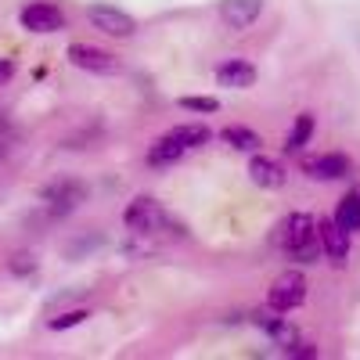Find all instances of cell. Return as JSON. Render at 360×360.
Here are the masks:
<instances>
[{
	"instance_id": "cell-1",
	"label": "cell",
	"mask_w": 360,
	"mask_h": 360,
	"mask_svg": "<svg viewBox=\"0 0 360 360\" xmlns=\"http://www.w3.org/2000/svg\"><path fill=\"white\" fill-rule=\"evenodd\" d=\"M278 245L292 263H317L321 259V238H317V220L307 213H292L278 227Z\"/></svg>"
},
{
	"instance_id": "cell-2",
	"label": "cell",
	"mask_w": 360,
	"mask_h": 360,
	"mask_svg": "<svg viewBox=\"0 0 360 360\" xmlns=\"http://www.w3.org/2000/svg\"><path fill=\"white\" fill-rule=\"evenodd\" d=\"M123 224L134 234H180L176 220L166 213L159 202H152V198H134L123 209Z\"/></svg>"
},
{
	"instance_id": "cell-3",
	"label": "cell",
	"mask_w": 360,
	"mask_h": 360,
	"mask_svg": "<svg viewBox=\"0 0 360 360\" xmlns=\"http://www.w3.org/2000/svg\"><path fill=\"white\" fill-rule=\"evenodd\" d=\"M40 202L47 205V217H69L76 205L86 202V184L76 176H54L40 188Z\"/></svg>"
},
{
	"instance_id": "cell-4",
	"label": "cell",
	"mask_w": 360,
	"mask_h": 360,
	"mask_svg": "<svg viewBox=\"0 0 360 360\" xmlns=\"http://www.w3.org/2000/svg\"><path fill=\"white\" fill-rule=\"evenodd\" d=\"M18 22H22L25 33L47 37V33H62L69 18L54 0H29V4H22V11H18Z\"/></svg>"
},
{
	"instance_id": "cell-5",
	"label": "cell",
	"mask_w": 360,
	"mask_h": 360,
	"mask_svg": "<svg viewBox=\"0 0 360 360\" xmlns=\"http://www.w3.org/2000/svg\"><path fill=\"white\" fill-rule=\"evenodd\" d=\"M86 22L98 29V33L112 37V40H130L137 33V18L127 15L123 8L115 4H90L86 8Z\"/></svg>"
},
{
	"instance_id": "cell-6",
	"label": "cell",
	"mask_w": 360,
	"mask_h": 360,
	"mask_svg": "<svg viewBox=\"0 0 360 360\" xmlns=\"http://www.w3.org/2000/svg\"><path fill=\"white\" fill-rule=\"evenodd\" d=\"M307 303V278L299 274V270H285V274H278V281L270 285L266 292V307L278 310V314H288L295 307Z\"/></svg>"
},
{
	"instance_id": "cell-7",
	"label": "cell",
	"mask_w": 360,
	"mask_h": 360,
	"mask_svg": "<svg viewBox=\"0 0 360 360\" xmlns=\"http://www.w3.org/2000/svg\"><path fill=\"white\" fill-rule=\"evenodd\" d=\"M69 62L83 72H94V76H119L123 72V62H119V54L112 51H101L94 44H69Z\"/></svg>"
},
{
	"instance_id": "cell-8",
	"label": "cell",
	"mask_w": 360,
	"mask_h": 360,
	"mask_svg": "<svg viewBox=\"0 0 360 360\" xmlns=\"http://www.w3.org/2000/svg\"><path fill=\"white\" fill-rule=\"evenodd\" d=\"M252 324H256L259 332H263L270 342H274V346H281V349H292L295 342H303L295 328H292L278 310H270V307H266V310H256V314H252Z\"/></svg>"
},
{
	"instance_id": "cell-9",
	"label": "cell",
	"mask_w": 360,
	"mask_h": 360,
	"mask_svg": "<svg viewBox=\"0 0 360 360\" xmlns=\"http://www.w3.org/2000/svg\"><path fill=\"white\" fill-rule=\"evenodd\" d=\"M317 238H321V252L328 256V263H332V266H346L349 231H342L332 217H328V220H317Z\"/></svg>"
},
{
	"instance_id": "cell-10",
	"label": "cell",
	"mask_w": 360,
	"mask_h": 360,
	"mask_svg": "<svg viewBox=\"0 0 360 360\" xmlns=\"http://www.w3.org/2000/svg\"><path fill=\"white\" fill-rule=\"evenodd\" d=\"M303 173L314 180H342V176H349V159L342 152L310 155V159H303Z\"/></svg>"
},
{
	"instance_id": "cell-11",
	"label": "cell",
	"mask_w": 360,
	"mask_h": 360,
	"mask_svg": "<svg viewBox=\"0 0 360 360\" xmlns=\"http://www.w3.org/2000/svg\"><path fill=\"white\" fill-rule=\"evenodd\" d=\"M263 11V0H220V18L231 29H249Z\"/></svg>"
},
{
	"instance_id": "cell-12",
	"label": "cell",
	"mask_w": 360,
	"mask_h": 360,
	"mask_svg": "<svg viewBox=\"0 0 360 360\" xmlns=\"http://www.w3.org/2000/svg\"><path fill=\"white\" fill-rule=\"evenodd\" d=\"M217 83L227 90H249L256 83V65L242 62V58H231V62L217 65Z\"/></svg>"
},
{
	"instance_id": "cell-13",
	"label": "cell",
	"mask_w": 360,
	"mask_h": 360,
	"mask_svg": "<svg viewBox=\"0 0 360 360\" xmlns=\"http://www.w3.org/2000/svg\"><path fill=\"white\" fill-rule=\"evenodd\" d=\"M249 176H252V184L256 188H266V191H274L285 184V166L278 159H266V155H252L249 159Z\"/></svg>"
},
{
	"instance_id": "cell-14",
	"label": "cell",
	"mask_w": 360,
	"mask_h": 360,
	"mask_svg": "<svg viewBox=\"0 0 360 360\" xmlns=\"http://www.w3.org/2000/svg\"><path fill=\"white\" fill-rule=\"evenodd\" d=\"M184 152H188V148L184 144H180L173 134H166V137H159L152 148H148V166H173V162H180V159H184Z\"/></svg>"
},
{
	"instance_id": "cell-15",
	"label": "cell",
	"mask_w": 360,
	"mask_h": 360,
	"mask_svg": "<svg viewBox=\"0 0 360 360\" xmlns=\"http://www.w3.org/2000/svg\"><path fill=\"white\" fill-rule=\"evenodd\" d=\"M314 130H317V119L310 115V112H303V115H295V123H292V130H288V137H285V152H303V148L310 144V137H314Z\"/></svg>"
},
{
	"instance_id": "cell-16",
	"label": "cell",
	"mask_w": 360,
	"mask_h": 360,
	"mask_svg": "<svg viewBox=\"0 0 360 360\" xmlns=\"http://www.w3.org/2000/svg\"><path fill=\"white\" fill-rule=\"evenodd\" d=\"M220 141H224V144H231L234 152H259V144H263L256 130L238 127V123H234V127H224V130H220Z\"/></svg>"
},
{
	"instance_id": "cell-17",
	"label": "cell",
	"mask_w": 360,
	"mask_h": 360,
	"mask_svg": "<svg viewBox=\"0 0 360 360\" xmlns=\"http://www.w3.org/2000/svg\"><path fill=\"white\" fill-rule=\"evenodd\" d=\"M342 231H360V191H349L342 202H339V209H335V217H332Z\"/></svg>"
},
{
	"instance_id": "cell-18",
	"label": "cell",
	"mask_w": 360,
	"mask_h": 360,
	"mask_svg": "<svg viewBox=\"0 0 360 360\" xmlns=\"http://www.w3.org/2000/svg\"><path fill=\"white\" fill-rule=\"evenodd\" d=\"M37 256L33 252H25V249H18V252H11L8 256V274L11 278H33L37 274Z\"/></svg>"
},
{
	"instance_id": "cell-19",
	"label": "cell",
	"mask_w": 360,
	"mask_h": 360,
	"mask_svg": "<svg viewBox=\"0 0 360 360\" xmlns=\"http://www.w3.org/2000/svg\"><path fill=\"white\" fill-rule=\"evenodd\" d=\"M180 144H184V148H202L205 141H209V130L202 127V123H184V127H173L169 130Z\"/></svg>"
},
{
	"instance_id": "cell-20",
	"label": "cell",
	"mask_w": 360,
	"mask_h": 360,
	"mask_svg": "<svg viewBox=\"0 0 360 360\" xmlns=\"http://www.w3.org/2000/svg\"><path fill=\"white\" fill-rule=\"evenodd\" d=\"M86 317H90V310H86V307H76V310H62V314H54V317L47 321V328H51V332H69V328L83 324Z\"/></svg>"
},
{
	"instance_id": "cell-21",
	"label": "cell",
	"mask_w": 360,
	"mask_h": 360,
	"mask_svg": "<svg viewBox=\"0 0 360 360\" xmlns=\"http://www.w3.org/2000/svg\"><path fill=\"white\" fill-rule=\"evenodd\" d=\"M180 108H188V112H220V101L217 98H180Z\"/></svg>"
},
{
	"instance_id": "cell-22",
	"label": "cell",
	"mask_w": 360,
	"mask_h": 360,
	"mask_svg": "<svg viewBox=\"0 0 360 360\" xmlns=\"http://www.w3.org/2000/svg\"><path fill=\"white\" fill-rule=\"evenodd\" d=\"M15 72H18L15 58H0V86H8V83L15 79Z\"/></svg>"
},
{
	"instance_id": "cell-23",
	"label": "cell",
	"mask_w": 360,
	"mask_h": 360,
	"mask_svg": "<svg viewBox=\"0 0 360 360\" xmlns=\"http://www.w3.org/2000/svg\"><path fill=\"white\" fill-rule=\"evenodd\" d=\"M0 155H4V141H0Z\"/></svg>"
}]
</instances>
